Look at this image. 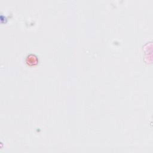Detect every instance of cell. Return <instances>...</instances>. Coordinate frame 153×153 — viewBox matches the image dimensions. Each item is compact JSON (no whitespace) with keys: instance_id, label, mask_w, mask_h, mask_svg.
I'll list each match as a JSON object with an SVG mask.
<instances>
[{"instance_id":"1","label":"cell","mask_w":153,"mask_h":153,"mask_svg":"<svg viewBox=\"0 0 153 153\" xmlns=\"http://www.w3.org/2000/svg\"><path fill=\"white\" fill-rule=\"evenodd\" d=\"M26 62L29 66H35L38 64V59L36 56L30 54L26 57Z\"/></svg>"}]
</instances>
